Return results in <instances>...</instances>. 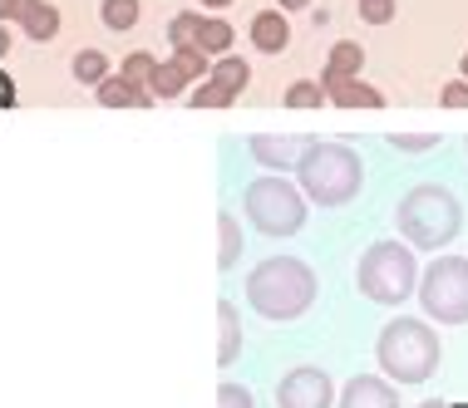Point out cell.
Returning <instances> with one entry per match:
<instances>
[{"label": "cell", "mask_w": 468, "mask_h": 408, "mask_svg": "<svg viewBox=\"0 0 468 408\" xmlns=\"http://www.w3.org/2000/svg\"><path fill=\"white\" fill-rule=\"evenodd\" d=\"M459 65H463V79H468V49H463V59H459Z\"/></svg>", "instance_id": "37"}, {"label": "cell", "mask_w": 468, "mask_h": 408, "mask_svg": "<svg viewBox=\"0 0 468 408\" xmlns=\"http://www.w3.org/2000/svg\"><path fill=\"white\" fill-rule=\"evenodd\" d=\"M237 256H242V226H237L232 212H218V266L232 271Z\"/></svg>", "instance_id": "19"}, {"label": "cell", "mask_w": 468, "mask_h": 408, "mask_svg": "<svg viewBox=\"0 0 468 408\" xmlns=\"http://www.w3.org/2000/svg\"><path fill=\"white\" fill-rule=\"evenodd\" d=\"M202 10H222V5H232V0H197Z\"/></svg>", "instance_id": "34"}, {"label": "cell", "mask_w": 468, "mask_h": 408, "mask_svg": "<svg viewBox=\"0 0 468 408\" xmlns=\"http://www.w3.org/2000/svg\"><path fill=\"white\" fill-rule=\"evenodd\" d=\"M218 408H257V399H251V389H242V384H218Z\"/></svg>", "instance_id": "28"}, {"label": "cell", "mask_w": 468, "mask_h": 408, "mask_svg": "<svg viewBox=\"0 0 468 408\" xmlns=\"http://www.w3.org/2000/svg\"><path fill=\"white\" fill-rule=\"evenodd\" d=\"M5 45H10V35H5V25H0V55H5Z\"/></svg>", "instance_id": "35"}, {"label": "cell", "mask_w": 468, "mask_h": 408, "mask_svg": "<svg viewBox=\"0 0 468 408\" xmlns=\"http://www.w3.org/2000/svg\"><path fill=\"white\" fill-rule=\"evenodd\" d=\"M99 104H104V109H148L154 99H148V89L129 84L123 74H109V79L99 84Z\"/></svg>", "instance_id": "14"}, {"label": "cell", "mask_w": 468, "mask_h": 408, "mask_svg": "<svg viewBox=\"0 0 468 408\" xmlns=\"http://www.w3.org/2000/svg\"><path fill=\"white\" fill-rule=\"evenodd\" d=\"M154 65H158V59L154 55H148V49H133V55H123V79H129V84H138V89H144L148 84V74H154Z\"/></svg>", "instance_id": "25"}, {"label": "cell", "mask_w": 468, "mask_h": 408, "mask_svg": "<svg viewBox=\"0 0 468 408\" xmlns=\"http://www.w3.org/2000/svg\"><path fill=\"white\" fill-rule=\"evenodd\" d=\"M218 325H222V344H218V364L227 369L242 354V325H237V305L232 300H218Z\"/></svg>", "instance_id": "18"}, {"label": "cell", "mask_w": 468, "mask_h": 408, "mask_svg": "<svg viewBox=\"0 0 468 408\" xmlns=\"http://www.w3.org/2000/svg\"><path fill=\"white\" fill-rule=\"evenodd\" d=\"M360 65H365V49L356 40H340L331 45V59H325V69H321V89H331V84H346V79H360Z\"/></svg>", "instance_id": "13"}, {"label": "cell", "mask_w": 468, "mask_h": 408, "mask_svg": "<svg viewBox=\"0 0 468 408\" xmlns=\"http://www.w3.org/2000/svg\"><path fill=\"white\" fill-rule=\"evenodd\" d=\"M286 104L291 109H315V104H325V89L315 84V79H296L286 89Z\"/></svg>", "instance_id": "26"}, {"label": "cell", "mask_w": 468, "mask_h": 408, "mask_svg": "<svg viewBox=\"0 0 468 408\" xmlns=\"http://www.w3.org/2000/svg\"><path fill=\"white\" fill-rule=\"evenodd\" d=\"M144 89H148V99H178L183 89H187V79H183V69L173 65V59H158Z\"/></svg>", "instance_id": "20"}, {"label": "cell", "mask_w": 468, "mask_h": 408, "mask_svg": "<svg viewBox=\"0 0 468 408\" xmlns=\"http://www.w3.org/2000/svg\"><path fill=\"white\" fill-rule=\"evenodd\" d=\"M74 79H80V84H104L109 79V74H113V65H109V55H104V49H80V55H74Z\"/></svg>", "instance_id": "21"}, {"label": "cell", "mask_w": 468, "mask_h": 408, "mask_svg": "<svg viewBox=\"0 0 468 408\" xmlns=\"http://www.w3.org/2000/svg\"><path fill=\"white\" fill-rule=\"evenodd\" d=\"M395 226L410 251H439L463 232V207L444 183H420L395 202Z\"/></svg>", "instance_id": "2"}, {"label": "cell", "mask_w": 468, "mask_h": 408, "mask_svg": "<svg viewBox=\"0 0 468 408\" xmlns=\"http://www.w3.org/2000/svg\"><path fill=\"white\" fill-rule=\"evenodd\" d=\"M296 177H301V197L306 202H315V207H346L365 187V158L350 143H331V138L321 143L315 138L296 158Z\"/></svg>", "instance_id": "1"}, {"label": "cell", "mask_w": 468, "mask_h": 408, "mask_svg": "<svg viewBox=\"0 0 468 408\" xmlns=\"http://www.w3.org/2000/svg\"><path fill=\"white\" fill-rule=\"evenodd\" d=\"M463 148H468V138H463Z\"/></svg>", "instance_id": "38"}, {"label": "cell", "mask_w": 468, "mask_h": 408, "mask_svg": "<svg viewBox=\"0 0 468 408\" xmlns=\"http://www.w3.org/2000/svg\"><path fill=\"white\" fill-rule=\"evenodd\" d=\"M173 65H178V69H183V79L193 84V79H202V74L212 69V59L202 55V49H193V45H187V49H173Z\"/></svg>", "instance_id": "24"}, {"label": "cell", "mask_w": 468, "mask_h": 408, "mask_svg": "<svg viewBox=\"0 0 468 408\" xmlns=\"http://www.w3.org/2000/svg\"><path fill=\"white\" fill-rule=\"evenodd\" d=\"M395 152H429V148H439V138L434 133H395V138H385Z\"/></svg>", "instance_id": "27"}, {"label": "cell", "mask_w": 468, "mask_h": 408, "mask_svg": "<svg viewBox=\"0 0 468 408\" xmlns=\"http://www.w3.org/2000/svg\"><path fill=\"white\" fill-rule=\"evenodd\" d=\"M420 408H449V403H439V399H424Z\"/></svg>", "instance_id": "36"}, {"label": "cell", "mask_w": 468, "mask_h": 408, "mask_svg": "<svg viewBox=\"0 0 468 408\" xmlns=\"http://www.w3.org/2000/svg\"><path fill=\"white\" fill-rule=\"evenodd\" d=\"M251 35V49H261V55H282V49L291 45V20L282 16V10H257L247 25Z\"/></svg>", "instance_id": "12"}, {"label": "cell", "mask_w": 468, "mask_h": 408, "mask_svg": "<svg viewBox=\"0 0 468 408\" xmlns=\"http://www.w3.org/2000/svg\"><path fill=\"white\" fill-rule=\"evenodd\" d=\"M247 305L267 320H296L315 305V271L301 256H271L251 266L247 276Z\"/></svg>", "instance_id": "3"}, {"label": "cell", "mask_w": 468, "mask_h": 408, "mask_svg": "<svg viewBox=\"0 0 468 408\" xmlns=\"http://www.w3.org/2000/svg\"><path fill=\"white\" fill-rule=\"evenodd\" d=\"M0 104H16V89H10L5 74H0Z\"/></svg>", "instance_id": "32"}, {"label": "cell", "mask_w": 468, "mask_h": 408, "mask_svg": "<svg viewBox=\"0 0 468 408\" xmlns=\"http://www.w3.org/2000/svg\"><path fill=\"white\" fill-rule=\"evenodd\" d=\"M360 20L389 25V20H395V0H360Z\"/></svg>", "instance_id": "30"}, {"label": "cell", "mask_w": 468, "mask_h": 408, "mask_svg": "<svg viewBox=\"0 0 468 408\" xmlns=\"http://www.w3.org/2000/svg\"><path fill=\"white\" fill-rule=\"evenodd\" d=\"M325 99L340 109H379L385 104V94H379L375 84H365V79H346V84H331L325 89Z\"/></svg>", "instance_id": "17"}, {"label": "cell", "mask_w": 468, "mask_h": 408, "mask_svg": "<svg viewBox=\"0 0 468 408\" xmlns=\"http://www.w3.org/2000/svg\"><path fill=\"white\" fill-rule=\"evenodd\" d=\"M187 104H193V109H227L232 99H227L218 84H207V79H202V84L193 89V99H187Z\"/></svg>", "instance_id": "29"}, {"label": "cell", "mask_w": 468, "mask_h": 408, "mask_svg": "<svg viewBox=\"0 0 468 408\" xmlns=\"http://www.w3.org/2000/svg\"><path fill=\"white\" fill-rule=\"evenodd\" d=\"M207 84H218L227 99H237L242 89L251 84V65L247 59H232V55H222V59H212V69H207Z\"/></svg>", "instance_id": "16"}, {"label": "cell", "mask_w": 468, "mask_h": 408, "mask_svg": "<svg viewBox=\"0 0 468 408\" xmlns=\"http://www.w3.org/2000/svg\"><path fill=\"white\" fill-rule=\"evenodd\" d=\"M439 99H444L449 109H468V79H449L439 89Z\"/></svg>", "instance_id": "31"}, {"label": "cell", "mask_w": 468, "mask_h": 408, "mask_svg": "<svg viewBox=\"0 0 468 408\" xmlns=\"http://www.w3.org/2000/svg\"><path fill=\"white\" fill-rule=\"evenodd\" d=\"M375 360L389 374V384H424L429 374L444 360V340L429 320H414V315H395L385 330H379Z\"/></svg>", "instance_id": "4"}, {"label": "cell", "mask_w": 468, "mask_h": 408, "mask_svg": "<svg viewBox=\"0 0 468 408\" xmlns=\"http://www.w3.org/2000/svg\"><path fill=\"white\" fill-rule=\"evenodd\" d=\"M197 16H202V10H178V16L168 20V40H173V49H187V45H193Z\"/></svg>", "instance_id": "23"}, {"label": "cell", "mask_w": 468, "mask_h": 408, "mask_svg": "<svg viewBox=\"0 0 468 408\" xmlns=\"http://www.w3.org/2000/svg\"><path fill=\"white\" fill-rule=\"evenodd\" d=\"M311 138H286V133H257L247 143V152L261 162V168H276V173H286V168H296V158L306 152Z\"/></svg>", "instance_id": "10"}, {"label": "cell", "mask_w": 468, "mask_h": 408, "mask_svg": "<svg viewBox=\"0 0 468 408\" xmlns=\"http://www.w3.org/2000/svg\"><path fill=\"white\" fill-rule=\"evenodd\" d=\"M242 202H247V216L261 236H296L306 226V197L286 177H251Z\"/></svg>", "instance_id": "6"}, {"label": "cell", "mask_w": 468, "mask_h": 408, "mask_svg": "<svg viewBox=\"0 0 468 408\" xmlns=\"http://www.w3.org/2000/svg\"><path fill=\"white\" fill-rule=\"evenodd\" d=\"M138 10H144L138 0H99V20H104L113 35L133 30V25H138Z\"/></svg>", "instance_id": "22"}, {"label": "cell", "mask_w": 468, "mask_h": 408, "mask_svg": "<svg viewBox=\"0 0 468 408\" xmlns=\"http://www.w3.org/2000/svg\"><path fill=\"white\" fill-rule=\"evenodd\" d=\"M193 49H202L207 59H222L227 49H232V25H227V20H218V16H197Z\"/></svg>", "instance_id": "15"}, {"label": "cell", "mask_w": 468, "mask_h": 408, "mask_svg": "<svg viewBox=\"0 0 468 408\" xmlns=\"http://www.w3.org/2000/svg\"><path fill=\"white\" fill-rule=\"evenodd\" d=\"M0 20H20L30 40H55L59 35V10L45 0H0Z\"/></svg>", "instance_id": "9"}, {"label": "cell", "mask_w": 468, "mask_h": 408, "mask_svg": "<svg viewBox=\"0 0 468 408\" xmlns=\"http://www.w3.org/2000/svg\"><path fill=\"white\" fill-rule=\"evenodd\" d=\"M340 408H399V389L389 384V379L356 374L346 389H340Z\"/></svg>", "instance_id": "11"}, {"label": "cell", "mask_w": 468, "mask_h": 408, "mask_svg": "<svg viewBox=\"0 0 468 408\" xmlns=\"http://www.w3.org/2000/svg\"><path fill=\"white\" fill-rule=\"evenodd\" d=\"M414 300L424 305L429 320L468 325V256H439L434 266H424Z\"/></svg>", "instance_id": "7"}, {"label": "cell", "mask_w": 468, "mask_h": 408, "mask_svg": "<svg viewBox=\"0 0 468 408\" xmlns=\"http://www.w3.org/2000/svg\"><path fill=\"white\" fill-rule=\"evenodd\" d=\"M331 403H335V384L315 364H296L276 384V408H331Z\"/></svg>", "instance_id": "8"}, {"label": "cell", "mask_w": 468, "mask_h": 408, "mask_svg": "<svg viewBox=\"0 0 468 408\" xmlns=\"http://www.w3.org/2000/svg\"><path fill=\"white\" fill-rule=\"evenodd\" d=\"M414 286H420V261L399 236L375 241L356 266V290L375 305H404L414 296Z\"/></svg>", "instance_id": "5"}, {"label": "cell", "mask_w": 468, "mask_h": 408, "mask_svg": "<svg viewBox=\"0 0 468 408\" xmlns=\"http://www.w3.org/2000/svg\"><path fill=\"white\" fill-rule=\"evenodd\" d=\"M311 5V0H282V5H276V10H282V16H286V10H306Z\"/></svg>", "instance_id": "33"}]
</instances>
